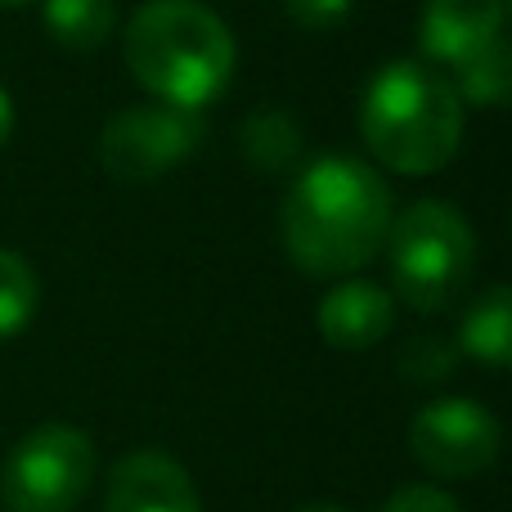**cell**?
<instances>
[{"mask_svg": "<svg viewBox=\"0 0 512 512\" xmlns=\"http://www.w3.org/2000/svg\"><path fill=\"white\" fill-rule=\"evenodd\" d=\"M36 306H41V279H36V270L27 265L23 252L0 248V342L23 333L36 319Z\"/></svg>", "mask_w": 512, "mask_h": 512, "instance_id": "9a60e30c", "label": "cell"}, {"mask_svg": "<svg viewBox=\"0 0 512 512\" xmlns=\"http://www.w3.org/2000/svg\"><path fill=\"white\" fill-rule=\"evenodd\" d=\"M387 261L396 297L432 315L468 288L472 265H477V234L454 203L423 198V203H409L400 216H391Z\"/></svg>", "mask_w": 512, "mask_h": 512, "instance_id": "277c9868", "label": "cell"}, {"mask_svg": "<svg viewBox=\"0 0 512 512\" xmlns=\"http://www.w3.org/2000/svg\"><path fill=\"white\" fill-rule=\"evenodd\" d=\"M140 90L158 104L203 113L234 77V32L203 0H144L122 36Z\"/></svg>", "mask_w": 512, "mask_h": 512, "instance_id": "7a4b0ae2", "label": "cell"}, {"mask_svg": "<svg viewBox=\"0 0 512 512\" xmlns=\"http://www.w3.org/2000/svg\"><path fill=\"white\" fill-rule=\"evenodd\" d=\"M508 0H427L418 18V50L432 68H454L463 54L504 36Z\"/></svg>", "mask_w": 512, "mask_h": 512, "instance_id": "9c48e42d", "label": "cell"}, {"mask_svg": "<svg viewBox=\"0 0 512 512\" xmlns=\"http://www.w3.org/2000/svg\"><path fill=\"white\" fill-rule=\"evenodd\" d=\"M203 140V113L171 104H131L113 113L99 131V162L122 185H149L185 162Z\"/></svg>", "mask_w": 512, "mask_h": 512, "instance_id": "8992f818", "label": "cell"}, {"mask_svg": "<svg viewBox=\"0 0 512 512\" xmlns=\"http://www.w3.org/2000/svg\"><path fill=\"white\" fill-rule=\"evenodd\" d=\"M0 5H32V0H0Z\"/></svg>", "mask_w": 512, "mask_h": 512, "instance_id": "44dd1931", "label": "cell"}, {"mask_svg": "<svg viewBox=\"0 0 512 512\" xmlns=\"http://www.w3.org/2000/svg\"><path fill=\"white\" fill-rule=\"evenodd\" d=\"M378 512H459V499L441 486H400Z\"/></svg>", "mask_w": 512, "mask_h": 512, "instance_id": "ac0fdd59", "label": "cell"}, {"mask_svg": "<svg viewBox=\"0 0 512 512\" xmlns=\"http://www.w3.org/2000/svg\"><path fill=\"white\" fill-rule=\"evenodd\" d=\"M504 432L486 405L468 396H445L418 409L409 423V454L418 468L441 481H468L495 468Z\"/></svg>", "mask_w": 512, "mask_h": 512, "instance_id": "52a82bcc", "label": "cell"}, {"mask_svg": "<svg viewBox=\"0 0 512 512\" xmlns=\"http://www.w3.org/2000/svg\"><path fill=\"white\" fill-rule=\"evenodd\" d=\"M9 135H14V95L0 86V149L9 144Z\"/></svg>", "mask_w": 512, "mask_h": 512, "instance_id": "d6986e66", "label": "cell"}, {"mask_svg": "<svg viewBox=\"0 0 512 512\" xmlns=\"http://www.w3.org/2000/svg\"><path fill=\"white\" fill-rule=\"evenodd\" d=\"M279 5L292 23L310 27V32H328V27H337V23L351 18L355 0H279Z\"/></svg>", "mask_w": 512, "mask_h": 512, "instance_id": "e0dca14e", "label": "cell"}, {"mask_svg": "<svg viewBox=\"0 0 512 512\" xmlns=\"http://www.w3.org/2000/svg\"><path fill=\"white\" fill-rule=\"evenodd\" d=\"M99 454L81 427L41 423L5 459V508L9 512H72L95 481Z\"/></svg>", "mask_w": 512, "mask_h": 512, "instance_id": "5b68a950", "label": "cell"}, {"mask_svg": "<svg viewBox=\"0 0 512 512\" xmlns=\"http://www.w3.org/2000/svg\"><path fill=\"white\" fill-rule=\"evenodd\" d=\"M396 324V297L373 279H346L319 297L315 328L337 351H369Z\"/></svg>", "mask_w": 512, "mask_h": 512, "instance_id": "30bf717a", "label": "cell"}, {"mask_svg": "<svg viewBox=\"0 0 512 512\" xmlns=\"http://www.w3.org/2000/svg\"><path fill=\"white\" fill-rule=\"evenodd\" d=\"M41 18H45V32H50L63 50L90 54L113 41L117 5L113 0H45Z\"/></svg>", "mask_w": 512, "mask_h": 512, "instance_id": "4fadbf2b", "label": "cell"}, {"mask_svg": "<svg viewBox=\"0 0 512 512\" xmlns=\"http://www.w3.org/2000/svg\"><path fill=\"white\" fill-rule=\"evenodd\" d=\"M104 512H203V499L171 454L131 450L108 472Z\"/></svg>", "mask_w": 512, "mask_h": 512, "instance_id": "ba28073f", "label": "cell"}, {"mask_svg": "<svg viewBox=\"0 0 512 512\" xmlns=\"http://www.w3.org/2000/svg\"><path fill=\"white\" fill-rule=\"evenodd\" d=\"M459 346L445 342L436 333L423 337H409L405 351H400V378L418 382V387H432V382H445L454 369H459Z\"/></svg>", "mask_w": 512, "mask_h": 512, "instance_id": "2e32d148", "label": "cell"}, {"mask_svg": "<svg viewBox=\"0 0 512 512\" xmlns=\"http://www.w3.org/2000/svg\"><path fill=\"white\" fill-rule=\"evenodd\" d=\"M360 135L387 171L436 176L463 144V99L441 68L423 59H396L364 86Z\"/></svg>", "mask_w": 512, "mask_h": 512, "instance_id": "3957f363", "label": "cell"}, {"mask_svg": "<svg viewBox=\"0 0 512 512\" xmlns=\"http://www.w3.org/2000/svg\"><path fill=\"white\" fill-rule=\"evenodd\" d=\"M391 216L396 203L387 180L369 162L328 153L306 162L283 198V248L315 279H346L387 248Z\"/></svg>", "mask_w": 512, "mask_h": 512, "instance_id": "6da1fadb", "label": "cell"}, {"mask_svg": "<svg viewBox=\"0 0 512 512\" xmlns=\"http://www.w3.org/2000/svg\"><path fill=\"white\" fill-rule=\"evenodd\" d=\"M301 126L292 122L283 108H256L239 126V149L248 167L265 171V176H283L301 162Z\"/></svg>", "mask_w": 512, "mask_h": 512, "instance_id": "7c38bea8", "label": "cell"}, {"mask_svg": "<svg viewBox=\"0 0 512 512\" xmlns=\"http://www.w3.org/2000/svg\"><path fill=\"white\" fill-rule=\"evenodd\" d=\"M450 86L463 104H477V108L508 104V95H512V54H508L504 36H495V41H486L481 50L463 54V59L454 63Z\"/></svg>", "mask_w": 512, "mask_h": 512, "instance_id": "5bb4252c", "label": "cell"}, {"mask_svg": "<svg viewBox=\"0 0 512 512\" xmlns=\"http://www.w3.org/2000/svg\"><path fill=\"white\" fill-rule=\"evenodd\" d=\"M297 512H351V508H342V504H328V499H319V504H306V508H297Z\"/></svg>", "mask_w": 512, "mask_h": 512, "instance_id": "ffe728a7", "label": "cell"}, {"mask_svg": "<svg viewBox=\"0 0 512 512\" xmlns=\"http://www.w3.org/2000/svg\"><path fill=\"white\" fill-rule=\"evenodd\" d=\"M459 351L481 360L486 369H508V360H512V292L504 283L486 288L477 297V306L463 315Z\"/></svg>", "mask_w": 512, "mask_h": 512, "instance_id": "8fae6325", "label": "cell"}]
</instances>
